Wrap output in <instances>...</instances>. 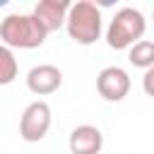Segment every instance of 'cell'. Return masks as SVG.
<instances>
[{
	"label": "cell",
	"instance_id": "6da1fadb",
	"mask_svg": "<svg viewBox=\"0 0 154 154\" xmlns=\"http://www.w3.org/2000/svg\"><path fill=\"white\" fill-rule=\"evenodd\" d=\"M48 31L38 22V17L31 14H7L0 22V38L7 48H38L46 41Z\"/></svg>",
	"mask_w": 154,
	"mask_h": 154
},
{
	"label": "cell",
	"instance_id": "7a4b0ae2",
	"mask_svg": "<svg viewBox=\"0 0 154 154\" xmlns=\"http://www.w3.org/2000/svg\"><path fill=\"white\" fill-rule=\"evenodd\" d=\"M101 10L96 7V2L91 0H77L72 2L70 7V14H67V36L79 43V46H91L101 38Z\"/></svg>",
	"mask_w": 154,
	"mask_h": 154
},
{
	"label": "cell",
	"instance_id": "3957f363",
	"mask_svg": "<svg viewBox=\"0 0 154 154\" xmlns=\"http://www.w3.org/2000/svg\"><path fill=\"white\" fill-rule=\"evenodd\" d=\"M144 29H147V19H144V14L140 10L120 7L113 14V19H111V24L106 29V43L113 51H125V48L130 51L135 43L142 41Z\"/></svg>",
	"mask_w": 154,
	"mask_h": 154
},
{
	"label": "cell",
	"instance_id": "277c9868",
	"mask_svg": "<svg viewBox=\"0 0 154 154\" xmlns=\"http://www.w3.org/2000/svg\"><path fill=\"white\" fill-rule=\"evenodd\" d=\"M51 106L46 101H34L29 103L24 111H22V118H19V135L24 142H38L48 135L51 130Z\"/></svg>",
	"mask_w": 154,
	"mask_h": 154
},
{
	"label": "cell",
	"instance_id": "5b68a950",
	"mask_svg": "<svg viewBox=\"0 0 154 154\" xmlns=\"http://www.w3.org/2000/svg\"><path fill=\"white\" fill-rule=\"evenodd\" d=\"M96 89H99L101 99H106V101H123L130 91V75L118 65H108L99 72Z\"/></svg>",
	"mask_w": 154,
	"mask_h": 154
},
{
	"label": "cell",
	"instance_id": "8992f818",
	"mask_svg": "<svg viewBox=\"0 0 154 154\" xmlns=\"http://www.w3.org/2000/svg\"><path fill=\"white\" fill-rule=\"evenodd\" d=\"M60 84H63V72L55 65L43 63V65H36L26 72V87L36 96H48V94L58 91Z\"/></svg>",
	"mask_w": 154,
	"mask_h": 154
},
{
	"label": "cell",
	"instance_id": "52a82bcc",
	"mask_svg": "<svg viewBox=\"0 0 154 154\" xmlns=\"http://www.w3.org/2000/svg\"><path fill=\"white\" fill-rule=\"evenodd\" d=\"M70 7H72V2H67V0H38L34 7V14L51 34V31H58L60 26L67 24Z\"/></svg>",
	"mask_w": 154,
	"mask_h": 154
},
{
	"label": "cell",
	"instance_id": "ba28073f",
	"mask_svg": "<svg viewBox=\"0 0 154 154\" xmlns=\"http://www.w3.org/2000/svg\"><path fill=\"white\" fill-rule=\"evenodd\" d=\"M67 147H70L72 154H101L103 135L96 125H77L70 132Z\"/></svg>",
	"mask_w": 154,
	"mask_h": 154
},
{
	"label": "cell",
	"instance_id": "9c48e42d",
	"mask_svg": "<svg viewBox=\"0 0 154 154\" xmlns=\"http://www.w3.org/2000/svg\"><path fill=\"white\" fill-rule=\"evenodd\" d=\"M128 60H130V65L142 67L144 72H147L149 67H154V41L142 38L140 43H135V46L128 51Z\"/></svg>",
	"mask_w": 154,
	"mask_h": 154
},
{
	"label": "cell",
	"instance_id": "30bf717a",
	"mask_svg": "<svg viewBox=\"0 0 154 154\" xmlns=\"http://www.w3.org/2000/svg\"><path fill=\"white\" fill-rule=\"evenodd\" d=\"M17 72H19V65H17V58H14L12 48L2 46V48H0V84L14 82Z\"/></svg>",
	"mask_w": 154,
	"mask_h": 154
},
{
	"label": "cell",
	"instance_id": "8fae6325",
	"mask_svg": "<svg viewBox=\"0 0 154 154\" xmlns=\"http://www.w3.org/2000/svg\"><path fill=\"white\" fill-rule=\"evenodd\" d=\"M142 89H144L147 96H154V67H149V70L144 72V77H142Z\"/></svg>",
	"mask_w": 154,
	"mask_h": 154
},
{
	"label": "cell",
	"instance_id": "7c38bea8",
	"mask_svg": "<svg viewBox=\"0 0 154 154\" xmlns=\"http://www.w3.org/2000/svg\"><path fill=\"white\" fill-rule=\"evenodd\" d=\"M152 19H154V10H152Z\"/></svg>",
	"mask_w": 154,
	"mask_h": 154
}]
</instances>
